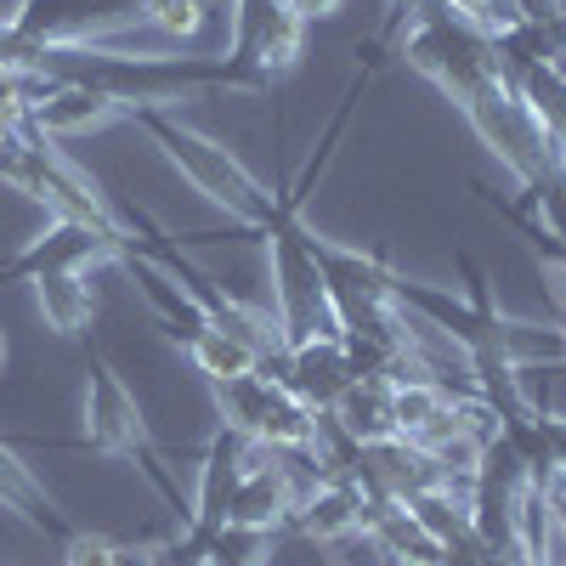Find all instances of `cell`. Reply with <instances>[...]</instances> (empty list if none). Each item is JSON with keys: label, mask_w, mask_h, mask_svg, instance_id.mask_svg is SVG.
<instances>
[{"label": "cell", "mask_w": 566, "mask_h": 566, "mask_svg": "<svg viewBox=\"0 0 566 566\" xmlns=\"http://www.w3.org/2000/svg\"><path fill=\"white\" fill-rule=\"evenodd\" d=\"M0 181L18 187L23 199L45 205L57 221H85V227H103V232H119L114 227V210L108 199L91 187L80 170L63 165V154L45 142V130L34 119H23L7 142H0Z\"/></svg>", "instance_id": "1"}, {"label": "cell", "mask_w": 566, "mask_h": 566, "mask_svg": "<svg viewBox=\"0 0 566 566\" xmlns=\"http://www.w3.org/2000/svg\"><path fill=\"white\" fill-rule=\"evenodd\" d=\"M142 125H148L159 142H165V154L187 170V181L199 187V193H210L216 205H227L232 216H244V227L261 239V227H266V216H272V205H277V193H266V187L232 159L227 148H216V142H205L199 130H187V125H176L170 114H159L154 103H136L130 108Z\"/></svg>", "instance_id": "2"}, {"label": "cell", "mask_w": 566, "mask_h": 566, "mask_svg": "<svg viewBox=\"0 0 566 566\" xmlns=\"http://www.w3.org/2000/svg\"><path fill=\"white\" fill-rule=\"evenodd\" d=\"M464 108V119L476 125V136L488 142V148L522 176L527 187L538 181V176H549L555 165H560V148L544 136V125L533 119V108L515 97V85L510 80H493V85H482L470 103H459Z\"/></svg>", "instance_id": "3"}, {"label": "cell", "mask_w": 566, "mask_h": 566, "mask_svg": "<svg viewBox=\"0 0 566 566\" xmlns=\"http://www.w3.org/2000/svg\"><path fill=\"white\" fill-rule=\"evenodd\" d=\"M91 419H85V431H91V448L97 453H125V459H142L148 464V476L176 499V488L165 482V470H159V459H154V448H148V431H142V419H136V402H130V391L114 380V368L103 363V357H91V408H85Z\"/></svg>", "instance_id": "4"}, {"label": "cell", "mask_w": 566, "mask_h": 566, "mask_svg": "<svg viewBox=\"0 0 566 566\" xmlns=\"http://www.w3.org/2000/svg\"><path fill=\"white\" fill-rule=\"evenodd\" d=\"M136 18H148V0H18L12 12V23L40 45H80L85 34H103Z\"/></svg>", "instance_id": "5"}, {"label": "cell", "mask_w": 566, "mask_h": 566, "mask_svg": "<svg viewBox=\"0 0 566 566\" xmlns=\"http://www.w3.org/2000/svg\"><path fill=\"white\" fill-rule=\"evenodd\" d=\"M301 40H306V23L283 0H239V23H232V57L239 63L277 80L283 69H295Z\"/></svg>", "instance_id": "6"}, {"label": "cell", "mask_w": 566, "mask_h": 566, "mask_svg": "<svg viewBox=\"0 0 566 566\" xmlns=\"http://www.w3.org/2000/svg\"><path fill=\"white\" fill-rule=\"evenodd\" d=\"M352 380H357V374H352L340 340H301V346H290V357H283V374H277V386L290 391V397H301L312 413L335 408Z\"/></svg>", "instance_id": "7"}, {"label": "cell", "mask_w": 566, "mask_h": 566, "mask_svg": "<svg viewBox=\"0 0 566 566\" xmlns=\"http://www.w3.org/2000/svg\"><path fill=\"white\" fill-rule=\"evenodd\" d=\"M114 114H119V103L103 97L97 85H80V80H45V91H40L34 108H29V119H34L40 130H57V136L91 130V125H103V119H114Z\"/></svg>", "instance_id": "8"}, {"label": "cell", "mask_w": 566, "mask_h": 566, "mask_svg": "<svg viewBox=\"0 0 566 566\" xmlns=\"http://www.w3.org/2000/svg\"><path fill=\"white\" fill-rule=\"evenodd\" d=\"M357 515H363V482H357V476H335V482H323V488L290 515V527L306 533V538L335 544V538L357 533Z\"/></svg>", "instance_id": "9"}, {"label": "cell", "mask_w": 566, "mask_h": 566, "mask_svg": "<svg viewBox=\"0 0 566 566\" xmlns=\"http://www.w3.org/2000/svg\"><path fill=\"white\" fill-rule=\"evenodd\" d=\"M346 431L368 448V442H386V437H397V413H391V386L386 380H352L346 386V397L328 408Z\"/></svg>", "instance_id": "10"}, {"label": "cell", "mask_w": 566, "mask_h": 566, "mask_svg": "<svg viewBox=\"0 0 566 566\" xmlns=\"http://www.w3.org/2000/svg\"><path fill=\"white\" fill-rule=\"evenodd\" d=\"M29 283H34L40 312H45V323H52L57 335H80V328L91 323V312H97V295H91V283L80 272H40Z\"/></svg>", "instance_id": "11"}, {"label": "cell", "mask_w": 566, "mask_h": 566, "mask_svg": "<svg viewBox=\"0 0 566 566\" xmlns=\"http://www.w3.org/2000/svg\"><path fill=\"white\" fill-rule=\"evenodd\" d=\"M510 85H515V97L533 108V119L544 125V136L566 154V74L555 63H538V69L510 74Z\"/></svg>", "instance_id": "12"}, {"label": "cell", "mask_w": 566, "mask_h": 566, "mask_svg": "<svg viewBox=\"0 0 566 566\" xmlns=\"http://www.w3.org/2000/svg\"><path fill=\"white\" fill-rule=\"evenodd\" d=\"M277 391H283V386H277V380H266V374L255 368V374H239V380H221V386H216V408L227 413V424H232V431L255 437Z\"/></svg>", "instance_id": "13"}, {"label": "cell", "mask_w": 566, "mask_h": 566, "mask_svg": "<svg viewBox=\"0 0 566 566\" xmlns=\"http://www.w3.org/2000/svg\"><path fill=\"white\" fill-rule=\"evenodd\" d=\"M187 357H193V368L205 374L210 386H221V380H239V374H255V368H261V357H255L244 340L221 335L216 323L205 328V335H193V340H187Z\"/></svg>", "instance_id": "14"}, {"label": "cell", "mask_w": 566, "mask_h": 566, "mask_svg": "<svg viewBox=\"0 0 566 566\" xmlns=\"http://www.w3.org/2000/svg\"><path fill=\"white\" fill-rule=\"evenodd\" d=\"M0 504L23 510L29 522H40V527H57V522H52V504H45V493H40V482L18 464V453H12L7 442H0Z\"/></svg>", "instance_id": "15"}, {"label": "cell", "mask_w": 566, "mask_h": 566, "mask_svg": "<svg viewBox=\"0 0 566 566\" xmlns=\"http://www.w3.org/2000/svg\"><path fill=\"white\" fill-rule=\"evenodd\" d=\"M63 566H119V544H108L97 533H69Z\"/></svg>", "instance_id": "16"}, {"label": "cell", "mask_w": 566, "mask_h": 566, "mask_svg": "<svg viewBox=\"0 0 566 566\" xmlns=\"http://www.w3.org/2000/svg\"><path fill=\"white\" fill-rule=\"evenodd\" d=\"M538 437H544V453L555 464V476H566V413H538Z\"/></svg>", "instance_id": "17"}, {"label": "cell", "mask_w": 566, "mask_h": 566, "mask_svg": "<svg viewBox=\"0 0 566 566\" xmlns=\"http://www.w3.org/2000/svg\"><path fill=\"white\" fill-rule=\"evenodd\" d=\"M555 12H566V0H510L515 23H538V18H555Z\"/></svg>", "instance_id": "18"}, {"label": "cell", "mask_w": 566, "mask_h": 566, "mask_svg": "<svg viewBox=\"0 0 566 566\" xmlns=\"http://www.w3.org/2000/svg\"><path fill=\"white\" fill-rule=\"evenodd\" d=\"M283 7H290L301 23H312V18H328V12L340 7V0H283Z\"/></svg>", "instance_id": "19"}, {"label": "cell", "mask_w": 566, "mask_h": 566, "mask_svg": "<svg viewBox=\"0 0 566 566\" xmlns=\"http://www.w3.org/2000/svg\"><path fill=\"white\" fill-rule=\"evenodd\" d=\"M549 510H555V527H560V538H566V476H555V488H549Z\"/></svg>", "instance_id": "20"}, {"label": "cell", "mask_w": 566, "mask_h": 566, "mask_svg": "<svg viewBox=\"0 0 566 566\" xmlns=\"http://www.w3.org/2000/svg\"><path fill=\"white\" fill-rule=\"evenodd\" d=\"M448 7H453V12H464V18H476V23H482V18H488V7H493V0H448Z\"/></svg>", "instance_id": "21"}, {"label": "cell", "mask_w": 566, "mask_h": 566, "mask_svg": "<svg viewBox=\"0 0 566 566\" xmlns=\"http://www.w3.org/2000/svg\"><path fill=\"white\" fill-rule=\"evenodd\" d=\"M0 363H7V335H0Z\"/></svg>", "instance_id": "22"}, {"label": "cell", "mask_w": 566, "mask_h": 566, "mask_svg": "<svg viewBox=\"0 0 566 566\" xmlns=\"http://www.w3.org/2000/svg\"><path fill=\"white\" fill-rule=\"evenodd\" d=\"M555 69H560V74H566V57H560V63H555Z\"/></svg>", "instance_id": "23"}]
</instances>
